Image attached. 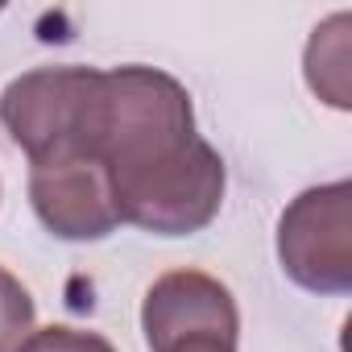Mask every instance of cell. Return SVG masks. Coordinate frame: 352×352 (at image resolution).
I'll return each mask as SVG.
<instances>
[{
    "label": "cell",
    "mask_w": 352,
    "mask_h": 352,
    "mask_svg": "<svg viewBox=\"0 0 352 352\" xmlns=\"http://www.w3.org/2000/svg\"><path fill=\"white\" fill-rule=\"evenodd\" d=\"M278 261L311 294L352 290V187L327 183L302 191L278 220Z\"/></svg>",
    "instance_id": "cell-2"
},
{
    "label": "cell",
    "mask_w": 352,
    "mask_h": 352,
    "mask_svg": "<svg viewBox=\"0 0 352 352\" xmlns=\"http://www.w3.org/2000/svg\"><path fill=\"white\" fill-rule=\"evenodd\" d=\"M348 25H352L348 13H331L307 42V83L319 100H327L340 112L352 108L348 100V58H352Z\"/></svg>",
    "instance_id": "cell-6"
},
{
    "label": "cell",
    "mask_w": 352,
    "mask_h": 352,
    "mask_svg": "<svg viewBox=\"0 0 352 352\" xmlns=\"http://www.w3.org/2000/svg\"><path fill=\"white\" fill-rule=\"evenodd\" d=\"M96 67H42L13 79L0 96V120L30 162L58 153H87V112L96 96Z\"/></svg>",
    "instance_id": "cell-3"
},
{
    "label": "cell",
    "mask_w": 352,
    "mask_h": 352,
    "mask_svg": "<svg viewBox=\"0 0 352 352\" xmlns=\"http://www.w3.org/2000/svg\"><path fill=\"white\" fill-rule=\"evenodd\" d=\"M30 204L38 220L63 241H104L120 224L108 170L91 153L30 162Z\"/></svg>",
    "instance_id": "cell-5"
},
{
    "label": "cell",
    "mask_w": 352,
    "mask_h": 352,
    "mask_svg": "<svg viewBox=\"0 0 352 352\" xmlns=\"http://www.w3.org/2000/svg\"><path fill=\"white\" fill-rule=\"evenodd\" d=\"M17 352H116L104 336L96 331H79V327H42V331H30V340L17 348Z\"/></svg>",
    "instance_id": "cell-8"
},
{
    "label": "cell",
    "mask_w": 352,
    "mask_h": 352,
    "mask_svg": "<svg viewBox=\"0 0 352 352\" xmlns=\"http://www.w3.org/2000/svg\"><path fill=\"white\" fill-rule=\"evenodd\" d=\"M199 141L187 87L153 67L100 71L83 149L108 170V183L129 187L166 170Z\"/></svg>",
    "instance_id": "cell-1"
},
{
    "label": "cell",
    "mask_w": 352,
    "mask_h": 352,
    "mask_svg": "<svg viewBox=\"0 0 352 352\" xmlns=\"http://www.w3.org/2000/svg\"><path fill=\"white\" fill-rule=\"evenodd\" d=\"M141 327L153 352H236L241 315L220 278L170 270L145 290Z\"/></svg>",
    "instance_id": "cell-4"
},
{
    "label": "cell",
    "mask_w": 352,
    "mask_h": 352,
    "mask_svg": "<svg viewBox=\"0 0 352 352\" xmlns=\"http://www.w3.org/2000/svg\"><path fill=\"white\" fill-rule=\"evenodd\" d=\"M34 331V298L21 286V278H13L0 265V352H17Z\"/></svg>",
    "instance_id": "cell-7"
}]
</instances>
